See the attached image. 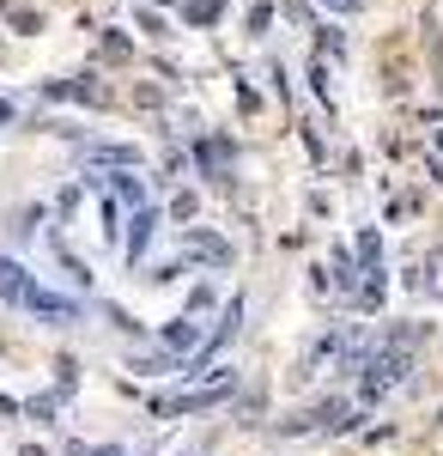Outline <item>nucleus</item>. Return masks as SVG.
<instances>
[{"instance_id":"obj_1","label":"nucleus","mask_w":443,"mask_h":456,"mask_svg":"<svg viewBox=\"0 0 443 456\" xmlns=\"http://www.w3.org/2000/svg\"><path fill=\"white\" fill-rule=\"evenodd\" d=\"M413 341H419V329H401V335H395V347H383V353H371V359H365L358 402H383L389 389L407 384V371H413Z\"/></svg>"},{"instance_id":"obj_2","label":"nucleus","mask_w":443,"mask_h":456,"mask_svg":"<svg viewBox=\"0 0 443 456\" xmlns=\"http://www.w3.org/2000/svg\"><path fill=\"white\" fill-rule=\"evenodd\" d=\"M43 98H61V104H92V110H98L109 92H103V79L79 73V79H43Z\"/></svg>"},{"instance_id":"obj_3","label":"nucleus","mask_w":443,"mask_h":456,"mask_svg":"<svg viewBox=\"0 0 443 456\" xmlns=\"http://www.w3.org/2000/svg\"><path fill=\"white\" fill-rule=\"evenodd\" d=\"M182 249H189L195 262H206V268H231V244H225L219 232H201V225H189V232H182Z\"/></svg>"},{"instance_id":"obj_4","label":"nucleus","mask_w":443,"mask_h":456,"mask_svg":"<svg viewBox=\"0 0 443 456\" xmlns=\"http://www.w3.org/2000/svg\"><path fill=\"white\" fill-rule=\"evenodd\" d=\"M25 311L49 316V322H73V316H79V305H73V298H61V292H49V286H36V281H31V292H25Z\"/></svg>"},{"instance_id":"obj_5","label":"nucleus","mask_w":443,"mask_h":456,"mask_svg":"<svg viewBox=\"0 0 443 456\" xmlns=\"http://www.w3.org/2000/svg\"><path fill=\"white\" fill-rule=\"evenodd\" d=\"M25 292H31V274H25L12 256H0V298H6V305H25Z\"/></svg>"},{"instance_id":"obj_6","label":"nucleus","mask_w":443,"mask_h":456,"mask_svg":"<svg viewBox=\"0 0 443 456\" xmlns=\"http://www.w3.org/2000/svg\"><path fill=\"white\" fill-rule=\"evenodd\" d=\"M85 159H92V165H116V171H134L140 165V146H85Z\"/></svg>"},{"instance_id":"obj_7","label":"nucleus","mask_w":443,"mask_h":456,"mask_svg":"<svg viewBox=\"0 0 443 456\" xmlns=\"http://www.w3.org/2000/svg\"><path fill=\"white\" fill-rule=\"evenodd\" d=\"M152 232H158V213H152V208H134V238H128V262H140V256H146Z\"/></svg>"},{"instance_id":"obj_8","label":"nucleus","mask_w":443,"mask_h":456,"mask_svg":"<svg viewBox=\"0 0 443 456\" xmlns=\"http://www.w3.org/2000/svg\"><path fill=\"white\" fill-rule=\"evenodd\" d=\"M165 347L171 353H195L201 347V329H195L189 316H182V322H165Z\"/></svg>"},{"instance_id":"obj_9","label":"nucleus","mask_w":443,"mask_h":456,"mask_svg":"<svg viewBox=\"0 0 443 456\" xmlns=\"http://www.w3.org/2000/svg\"><path fill=\"white\" fill-rule=\"evenodd\" d=\"M109 183H116V201H122V208H146V183H140L134 171H122V176H109Z\"/></svg>"},{"instance_id":"obj_10","label":"nucleus","mask_w":443,"mask_h":456,"mask_svg":"<svg viewBox=\"0 0 443 456\" xmlns=\"http://www.w3.org/2000/svg\"><path fill=\"white\" fill-rule=\"evenodd\" d=\"M358 262H365V274H371V268H383V232H376V225H365V232H358Z\"/></svg>"},{"instance_id":"obj_11","label":"nucleus","mask_w":443,"mask_h":456,"mask_svg":"<svg viewBox=\"0 0 443 456\" xmlns=\"http://www.w3.org/2000/svg\"><path fill=\"white\" fill-rule=\"evenodd\" d=\"M316 420L334 426V432H352V426H358V408H352V402H328V408H322Z\"/></svg>"},{"instance_id":"obj_12","label":"nucleus","mask_w":443,"mask_h":456,"mask_svg":"<svg viewBox=\"0 0 443 456\" xmlns=\"http://www.w3.org/2000/svg\"><path fill=\"white\" fill-rule=\"evenodd\" d=\"M201 165H206L213 176H225V165H231V146H225V141H201Z\"/></svg>"},{"instance_id":"obj_13","label":"nucleus","mask_w":443,"mask_h":456,"mask_svg":"<svg viewBox=\"0 0 443 456\" xmlns=\"http://www.w3.org/2000/svg\"><path fill=\"white\" fill-rule=\"evenodd\" d=\"M219 6H225V0H182L189 25H213V19H219Z\"/></svg>"},{"instance_id":"obj_14","label":"nucleus","mask_w":443,"mask_h":456,"mask_svg":"<svg viewBox=\"0 0 443 456\" xmlns=\"http://www.w3.org/2000/svg\"><path fill=\"white\" fill-rule=\"evenodd\" d=\"M103 55H109V61H128V55H134V43H128L122 31H103Z\"/></svg>"},{"instance_id":"obj_15","label":"nucleus","mask_w":443,"mask_h":456,"mask_svg":"<svg viewBox=\"0 0 443 456\" xmlns=\"http://www.w3.org/2000/svg\"><path fill=\"white\" fill-rule=\"evenodd\" d=\"M268 19H273V6H268V0H255V6H249V31H268Z\"/></svg>"},{"instance_id":"obj_16","label":"nucleus","mask_w":443,"mask_h":456,"mask_svg":"<svg viewBox=\"0 0 443 456\" xmlns=\"http://www.w3.org/2000/svg\"><path fill=\"white\" fill-rule=\"evenodd\" d=\"M346 49V31H322V55H341Z\"/></svg>"},{"instance_id":"obj_17","label":"nucleus","mask_w":443,"mask_h":456,"mask_svg":"<svg viewBox=\"0 0 443 456\" xmlns=\"http://www.w3.org/2000/svg\"><path fill=\"white\" fill-rule=\"evenodd\" d=\"M425 274H431V281H425V286H431V292H443V249H438V256H431V268H425Z\"/></svg>"},{"instance_id":"obj_18","label":"nucleus","mask_w":443,"mask_h":456,"mask_svg":"<svg viewBox=\"0 0 443 456\" xmlns=\"http://www.w3.org/2000/svg\"><path fill=\"white\" fill-rule=\"evenodd\" d=\"M431 165L443 171V128H438V141H431Z\"/></svg>"},{"instance_id":"obj_19","label":"nucleus","mask_w":443,"mask_h":456,"mask_svg":"<svg viewBox=\"0 0 443 456\" xmlns=\"http://www.w3.org/2000/svg\"><path fill=\"white\" fill-rule=\"evenodd\" d=\"M322 6H334V12H352V6H358V0H322Z\"/></svg>"},{"instance_id":"obj_20","label":"nucleus","mask_w":443,"mask_h":456,"mask_svg":"<svg viewBox=\"0 0 443 456\" xmlns=\"http://www.w3.org/2000/svg\"><path fill=\"white\" fill-rule=\"evenodd\" d=\"M6 122H12V104H6V98H0V128H6Z\"/></svg>"},{"instance_id":"obj_21","label":"nucleus","mask_w":443,"mask_h":456,"mask_svg":"<svg viewBox=\"0 0 443 456\" xmlns=\"http://www.w3.org/2000/svg\"><path fill=\"white\" fill-rule=\"evenodd\" d=\"M92 456H122V451H116V444H103V451H92Z\"/></svg>"},{"instance_id":"obj_22","label":"nucleus","mask_w":443,"mask_h":456,"mask_svg":"<svg viewBox=\"0 0 443 456\" xmlns=\"http://www.w3.org/2000/svg\"><path fill=\"white\" fill-rule=\"evenodd\" d=\"M25 456H43V451H25Z\"/></svg>"},{"instance_id":"obj_23","label":"nucleus","mask_w":443,"mask_h":456,"mask_svg":"<svg viewBox=\"0 0 443 456\" xmlns=\"http://www.w3.org/2000/svg\"><path fill=\"white\" fill-rule=\"evenodd\" d=\"M0 6H12V0H0Z\"/></svg>"},{"instance_id":"obj_24","label":"nucleus","mask_w":443,"mask_h":456,"mask_svg":"<svg viewBox=\"0 0 443 456\" xmlns=\"http://www.w3.org/2000/svg\"><path fill=\"white\" fill-rule=\"evenodd\" d=\"M158 6H171V0H158Z\"/></svg>"}]
</instances>
